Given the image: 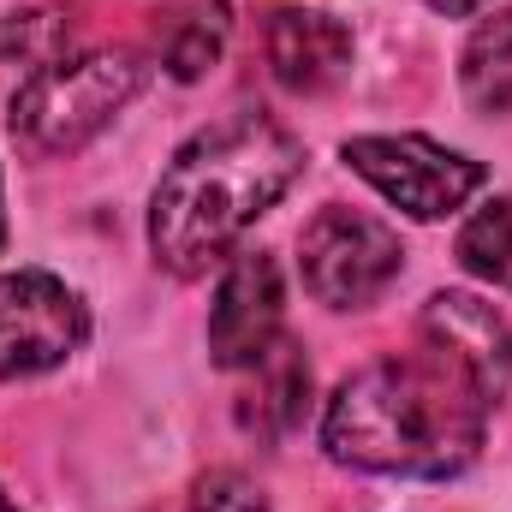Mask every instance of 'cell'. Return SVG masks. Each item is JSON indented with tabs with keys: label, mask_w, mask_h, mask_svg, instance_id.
I'll list each match as a JSON object with an SVG mask.
<instances>
[{
	"label": "cell",
	"mask_w": 512,
	"mask_h": 512,
	"mask_svg": "<svg viewBox=\"0 0 512 512\" xmlns=\"http://www.w3.org/2000/svg\"><path fill=\"white\" fill-rule=\"evenodd\" d=\"M489 399L429 346L417 358H376L334 387L322 441L352 471L459 477L483 453Z\"/></svg>",
	"instance_id": "1"
},
{
	"label": "cell",
	"mask_w": 512,
	"mask_h": 512,
	"mask_svg": "<svg viewBox=\"0 0 512 512\" xmlns=\"http://www.w3.org/2000/svg\"><path fill=\"white\" fill-rule=\"evenodd\" d=\"M304 149L268 114H233L197 131L161 173L149 203V245L155 262L179 280L209 274V262L233 256L256 215H268L286 185L298 179Z\"/></svg>",
	"instance_id": "2"
},
{
	"label": "cell",
	"mask_w": 512,
	"mask_h": 512,
	"mask_svg": "<svg viewBox=\"0 0 512 512\" xmlns=\"http://www.w3.org/2000/svg\"><path fill=\"white\" fill-rule=\"evenodd\" d=\"M143 84V66L126 48H90L66 54L42 72H30L12 96V137L36 155H72L108 126Z\"/></svg>",
	"instance_id": "3"
},
{
	"label": "cell",
	"mask_w": 512,
	"mask_h": 512,
	"mask_svg": "<svg viewBox=\"0 0 512 512\" xmlns=\"http://www.w3.org/2000/svg\"><path fill=\"white\" fill-rule=\"evenodd\" d=\"M298 256H304V286L328 310H364L399 280V256L405 251H399V233L387 221L364 215V209L328 203L304 227Z\"/></svg>",
	"instance_id": "4"
},
{
	"label": "cell",
	"mask_w": 512,
	"mask_h": 512,
	"mask_svg": "<svg viewBox=\"0 0 512 512\" xmlns=\"http://www.w3.org/2000/svg\"><path fill=\"white\" fill-rule=\"evenodd\" d=\"M346 167L358 179H370L411 221H441V215L465 209L483 191V161H471L459 149H441L429 137H352Z\"/></svg>",
	"instance_id": "5"
},
{
	"label": "cell",
	"mask_w": 512,
	"mask_h": 512,
	"mask_svg": "<svg viewBox=\"0 0 512 512\" xmlns=\"http://www.w3.org/2000/svg\"><path fill=\"white\" fill-rule=\"evenodd\" d=\"M84 334H90V316L66 280L42 268H18L0 280V382L66 364L84 346Z\"/></svg>",
	"instance_id": "6"
},
{
	"label": "cell",
	"mask_w": 512,
	"mask_h": 512,
	"mask_svg": "<svg viewBox=\"0 0 512 512\" xmlns=\"http://www.w3.org/2000/svg\"><path fill=\"white\" fill-rule=\"evenodd\" d=\"M417 334L435 358H447L489 405L512 387V328L477 292H435L417 316Z\"/></svg>",
	"instance_id": "7"
},
{
	"label": "cell",
	"mask_w": 512,
	"mask_h": 512,
	"mask_svg": "<svg viewBox=\"0 0 512 512\" xmlns=\"http://www.w3.org/2000/svg\"><path fill=\"white\" fill-rule=\"evenodd\" d=\"M274 340H280V268L262 251H233L209 310V352L221 370H251Z\"/></svg>",
	"instance_id": "8"
},
{
	"label": "cell",
	"mask_w": 512,
	"mask_h": 512,
	"mask_svg": "<svg viewBox=\"0 0 512 512\" xmlns=\"http://www.w3.org/2000/svg\"><path fill=\"white\" fill-rule=\"evenodd\" d=\"M268 66L292 96H322L352 72V30L328 12L286 6L268 24Z\"/></svg>",
	"instance_id": "9"
},
{
	"label": "cell",
	"mask_w": 512,
	"mask_h": 512,
	"mask_svg": "<svg viewBox=\"0 0 512 512\" xmlns=\"http://www.w3.org/2000/svg\"><path fill=\"white\" fill-rule=\"evenodd\" d=\"M459 78H465L471 108H483V114H507L512 108V6L471 30Z\"/></svg>",
	"instance_id": "10"
},
{
	"label": "cell",
	"mask_w": 512,
	"mask_h": 512,
	"mask_svg": "<svg viewBox=\"0 0 512 512\" xmlns=\"http://www.w3.org/2000/svg\"><path fill=\"white\" fill-rule=\"evenodd\" d=\"M251 370H256V411H245V423L268 429V435L286 429V423H298L304 417V393H310V364L298 358V346L274 340Z\"/></svg>",
	"instance_id": "11"
},
{
	"label": "cell",
	"mask_w": 512,
	"mask_h": 512,
	"mask_svg": "<svg viewBox=\"0 0 512 512\" xmlns=\"http://www.w3.org/2000/svg\"><path fill=\"white\" fill-rule=\"evenodd\" d=\"M459 262L477 280L512 286V197H495L489 209H477L459 233Z\"/></svg>",
	"instance_id": "12"
},
{
	"label": "cell",
	"mask_w": 512,
	"mask_h": 512,
	"mask_svg": "<svg viewBox=\"0 0 512 512\" xmlns=\"http://www.w3.org/2000/svg\"><path fill=\"white\" fill-rule=\"evenodd\" d=\"M221 42H227V18H221V0H215V6H185L161 48H167L173 78H203L215 66Z\"/></svg>",
	"instance_id": "13"
},
{
	"label": "cell",
	"mask_w": 512,
	"mask_h": 512,
	"mask_svg": "<svg viewBox=\"0 0 512 512\" xmlns=\"http://www.w3.org/2000/svg\"><path fill=\"white\" fill-rule=\"evenodd\" d=\"M66 48H72V24H66V12H24V18L6 24V54H18L30 72L66 60Z\"/></svg>",
	"instance_id": "14"
},
{
	"label": "cell",
	"mask_w": 512,
	"mask_h": 512,
	"mask_svg": "<svg viewBox=\"0 0 512 512\" xmlns=\"http://www.w3.org/2000/svg\"><path fill=\"white\" fill-rule=\"evenodd\" d=\"M197 512H268L262 489L239 471H209L197 483Z\"/></svg>",
	"instance_id": "15"
},
{
	"label": "cell",
	"mask_w": 512,
	"mask_h": 512,
	"mask_svg": "<svg viewBox=\"0 0 512 512\" xmlns=\"http://www.w3.org/2000/svg\"><path fill=\"white\" fill-rule=\"evenodd\" d=\"M429 6H435V12H447V18H465V12H477L483 0H429Z\"/></svg>",
	"instance_id": "16"
},
{
	"label": "cell",
	"mask_w": 512,
	"mask_h": 512,
	"mask_svg": "<svg viewBox=\"0 0 512 512\" xmlns=\"http://www.w3.org/2000/svg\"><path fill=\"white\" fill-rule=\"evenodd\" d=\"M0 512H18V507H12V501H6V495H0Z\"/></svg>",
	"instance_id": "17"
},
{
	"label": "cell",
	"mask_w": 512,
	"mask_h": 512,
	"mask_svg": "<svg viewBox=\"0 0 512 512\" xmlns=\"http://www.w3.org/2000/svg\"><path fill=\"white\" fill-rule=\"evenodd\" d=\"M0 245H6V215H0Z\"/></svg>",
	"instance_id": "18"
}]
</instances>
